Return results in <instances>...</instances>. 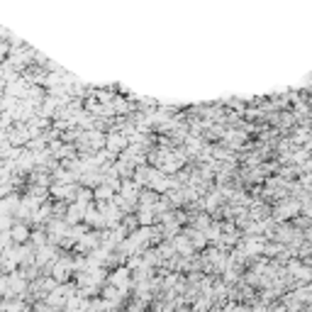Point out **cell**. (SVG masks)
<instances>
[{"label": "cell", "instance_id": "1", "mask_svg": "<svg viewBox=\"0 0 312 312\" xmlns=\"http://www.w3.org/2000/svg\"><path fill=\"white\" fill-rule=\"evenodd\" d=\"M105 146H108V151L110 154H122L124 149L129 146V139H127V134L120 132V129H115L105 137Z\"/></svg>", "mask_w": 312, "mask_h": 312}, {"label": "cell", "instance_id": "2", "mask_svg": "<svg viewBox=\"0 0 312 312\" xmlns=\"http://www.w3.org/2000/svg\"><path fill=\"white\" fill-rule=\"evenodd\" d=\"M86 207H88V202L71 200V205L66 207V215H64V220H66L68 224H78V222H83V215H86Z\"/></svg>", "mask_w": 312, "mask_h": 312}, {"label": "cell", "instance_id": "3", "mask_svg": "<svg viewBox=\"0 0 312 312\" xmlns=\"http://www.w3.org/2000/svg\"><path fill=\"white\" fill-rule=\"evenodd\" d=\"M10 237L15 244H27L30 242V237H32V232H30V224L24 222V220H15V224L10 227Z\"/></svg>", "mask_w": 312, "mask_h": 312}, {"label": "cell", "instance_id": "4", "mask_svg": "<svg viewBox=\"0 0 312 312\" xmlns=\"http://www.w3.org/2000/svg\"><path fill=\"white\" fill-rule=\"evenodd\" d=\"M71 271H73V261L71 258H59V261H54V266H51V276L59 283H66Z\"/></svg>", "mask_w": 312, "mask_h": 312}, {"label": "cell", "instance_id": "5", "mask_svg": "<svg viewBox=\"0 0 312 312\" xmlns=\"http://www.w3.org/2000/svg\"><path fill=\"white\" fill-rule=\"evenodd\" d=\"M98 246H100V234H95V232L83 234V237L76 242V249L81 251V254H90V251L98 249Z\"/></svg>", "mask_w": 312, "mask_h": 312}, {"label": "cell", "instance_id": "6", "mask_svg": "<svg viewBox=\"0 0 312 312\" xmlns=\"http://www.w3.org/2000/svg\"><path fill=\"white\" fill-rule=\"evenodd\" d=\"M93 198H95L98 202L112 200V198H115V188H112L110 183H105V180H102V183H98V186H95V190H93Z\"/></svg>", "mask_w": 312, "mask_h": 312}, {"label": "cell", "instance_id": "7", "mask_svg": "<svg viewBox=\"0 0 312 312\" xmlns=\"http://www.w3.org/2000/svg\"><path fill=\"white\" fill-rule=\"evenodd\" d=\"M110 283L112 285H117V288L127 290V285H129V271H127V268H117V271L110 276Z\"/></svg>", "mask_w": 312, "mask_h": 312}, {"label": "cell", "instance_id": "8", "mask_svg": "<svg viewBox=\"0 0 312 312\" xmlns=\"http://www.w3.org/2000/svg\"><path fill=\"white\" fill-rule=\"evenodd\" d=\"M173 246H176V254L180 251L183 256H190V254H193V249H195L188 237H176V239H173Z\"/></svg>", "mask_w": 312, "mask_h": 312}, {"label": "cell", "instance_id": "9", "mask_svg": "<svg viewBox=\"0 0 312 312\" xmlns=\"http://www.w3.org/2000/svg\"><path fill=\"white\" fill-rule=\"evenodd\" d=\"M298 212V202H283L278 207V217H293Z\"/></svg>", "mask_w": 312, "mask_h": 312}, {"label": "cell", "instance_id": "10", "mask_svg": "<svg viewBox=\"0 0 312 312\" xmlns=\"http://www.w3.org/2000/svg\"><path fill=\"white\" fill-rule=\"evenodd\" d=\"M244 251L246 254H258V251H264V244H261L258 239H249L244 244Z\"/></svg>", "mask_w": 312, "mask_h": 312}, {"label": "cell", "instance_id": "11", "mask_svg": "<svg viewBox=\"0 0 312 312\" xmlns=\"http://www.w3.org/2000/svg\"><path fill=\"white\" fill-rule=\"evenodd\" d=\"M205 205H207V210H215V207L220 205V193H212L210 198H207V202H205Z\"/></svg>", "mask_w": 312, "mask_h": 312}]
</instances>
